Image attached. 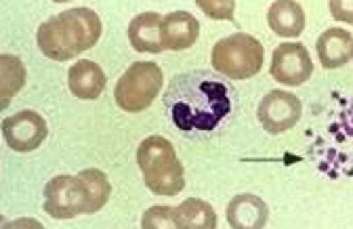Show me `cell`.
<instances>
[{
  "label": "cell",
  "mask_w": 353,
  "mask_h": 229,
  "mask_svg": "<svg viewBox=\"0 0 353 229\" xmlns=\"http://www.w3.org/2000/svg\"><path fill=\"white\" fill-rule=\"evenodd\" d=\"M170 122L188 135L225 128L238 110V90L210 70H192L174 76L162 95Z\"/></svg>",
  "instance_id": "obj_1"
},
{
  "label": "cell",
  "mask_w": 353,
  "mask_h": 229,
  "mask_svg": "<svg viewBox=\"0 0 353 229\" xmlns=\"http://www.w3.org/2000/svg\"><path fill=\"white\" fill-rule=\"evenodd\" d=\"M103 26L93 9L78 7L61 11L38 28V47L53 61H68L93 49L101 38Z\"/></svg>",
  "instance_id": "obj_2"
},
{
  "label": "cell",
  "mask_w": 353,
  "mask_h": 229,
  "mask_svg": "<svg viewBox=\"0 0 353 229\" xmlns=\"http://www.w3.org/2000/svg\"><path fill=\"white\" fill-rule=\"evenodd\" d=\"M137 164L152 194L176 196L185 190V168L164 137L152 135L141 141L137 148Z\"/></svg>",
  "instance_id": "obj_3"
},
{
  "label": "cell",
  "mask_w": 353,
  "mask_h": 229,
  "mask_svg": "<svg viewBox=\"0 0 353 229\" xmlns=\"http://www.w3.org/2000/svg\"><path fill=\"white\" fill-rule=\"evenodd\" d=\"M263 44L250 34H234L219 40L210 53V63L216 74L230 80H248L256 76L263 68Z\"/></svg>",
  "instance_id": "obj_4"
},
{
  "label": "cell",
  "mask_w": 353,
  "mask_h": 229,
  "mask_svg": "<svg viewBox=\"0 0 353 229\" xmlns=\"http://www.w3.org/2000/svg\"><path fill=\"white\" fill-rule=\"evenodd\" d=\"M162 84V70L154 61H135L118 78L114 99L122 112L139 114L154 103V99L160 95Z\"/></svg>",
  "instance_id": "obj_5"
},
{
  "label": "cell",
  "mask_w": 353,
  "mask_h": 229,
  "mask_svg": "<svg viewBox=\"0 0 353 229\" xmlns=\"http://www.w3.org/2000/svg\"><path fill=\"white\" fill-rule=\"evenodd\" d=\"M88 194L80 177L57 175L44 186V212L53 219L68 221L86 215Z\"/></svg>",
  "instance_id": "obj_6"
},
{
  "label": "cell",
  "mask_w": 353,
  "mask_h": 229,
  "mask_svg": "<svg viewBox=\"0 0 353 229\" xmlns=\"http://www.w3.org/2000/svg\"><path fill=\"white\" fill-rule=\"evenodd\" d=\"M303 103L296 95L288 93V90H270L256 108V116L261 126L270 135H282L301 120Z\"/></svg>",
  "instance_id": "obj_7"
},
{
  "label": "cell",
  "mask_w": 353,
  "mask_h": 229,
  "mask_svg": "<svg viewBox=\"0 0 353 229\" xmlns=\"http://www.w3.org/2000/svg\"><path fill=\"white\" fill-rule=\"evenodd\" d=\"M3 137L13 152L28 154L38 150L47 139L49 126L38 112L23 110L3 120Z\"/></svg>",
  "instance_id": "obj_8"
},
{
  "label": "cell",
  "mask_w": 353,
  "mask_h": 229,
  "mask_svg": "<svg viewBox=\"0 0 353 229\" xmlns=\"http://www.w3.org/2000/svg\"><path fill=\"white\" fill-rule=\"evenodd\" d=\"M272 78L286 86H301L314 74V61L301 42H284L274 51L272 57Z\"/></svg>",
  "instance_id": "obj_9"
},
{
  "label": "cell",
  "mask_w": 353,
  "mask_h": 229,
  "mask_svg": "<svg viewBox=\"0 0 353 229\" xmlns=\"http://www.w3.org/2000/svg\"><path fill=\"white\" fill-rule=\"evenodd\" d=\"M270 221V206L254 194L234 196L228 204V223L232 229H265Z\"/></svg>",
  "instance_id": "obj_10"
},
{
  "label": "cell",
  "mask_w": 353,
  "mask_h": 229,
  "mask_svg": "<svg viewBox=\"0 0 353 229\" xmlns=\"http://www.w3.org/2000/svg\"><path fill=\"white\" fill-rule=\"evenodd\" d=\"M200 36L198 19L188 11H172L162 21V44L170 51H185Z\"/></svg>",
  "instance_id": "obj_11"
},
{
  "label": "cell",
  "mask_w": 353,
  "mask_h": 229,
  "mask_svg": "<svg viewBox=\"0 0 353 229\" xmlns=\"http://www.w3.org/2000/svg\"><path fill=\"white\" fill-rule=\"evenodd\" d=\"M162 21L160 13H141L128 23L130 47L137 53H162L166 51L162 44Z\"/></svg>",
  "instance_id": "obj_12"
},
{
  "label": "cell",
  "mask_w": 353,
  "mask_h": 229,
  "mask_svg": "<svg viewBox=\"0 0 353 229\" xmlns=\"http://www.w3.org/2000/svg\"><path fill=\"white\" fill-rule=\"evenodd\" d=\"M108 78L95 61H76L68 72V86L78 99H97L105 90Z\"/></svg>",
  "instance_id": "obj_13"
},
{
  "label": "cell",
  "mask_w": 353,
  "mask_h": 229,
  "mask_svg": "<svg viewBox=\"0 0 353 229\" xmlns=\"http://www.w3.org/2000/svg\"><path fill=\"white\" fill-rule=\"evenodd\" d=\"M316 51H318V59L322 68L326 70L343 68L351 59L353 36L343 28H328L326 32L320 34L316 42Z\"/></svg>",
  "instance_id": "obj_14"
},
{
  "label": "cell",
  "mask_w": 353,
  "mask_h": 229,
  "mask_svg": "<svg viewBox=\"0 0 353 229\" xmlns=\"http://www.w3.org/2000/svg\"><path fill=\"white\" fill-rule=\"evenodd\" d=\"M270 28L284 38H296L305 28V11L294 0H278L268 11Z\"/></svg>",
  "instance_id": "obj_15"
},
{
  "label": "cell",
  "mask_w": 353,
  "mask_h": 229,
  "mask_svg": "<svg viewBox=\"0 0 353 229\" xmlns=\"http://www.w3.org/2000/svg\"><path fill=\"white\" fill-rule=\"evenodd\" d=\"M174 221L179 229H216L214 208L200 198H188L176 206Z\"/></svg>",
  "instance_id": "obj_16"
},
{
  "label": "cell",
  "mask_w": 353,
  "mask_h": 229,
  "mask_svg": "<svg viewBox=\"0 0 353 229\" xmlns=\"http://www.w3.org/2000/svg\"><path fill=\"white\" fill-rule=\"evenodd\" d=\"M86 188L88 194V206H86V215H93L97 210H101L112 194V186L108 181V175L97 170V168H86L78 175Z\"/></svg>",
  "instance_id": "obj_17"
},
{
  "label": "cell",
  "mask_w": 353,
  "mask_h": 229,
  "mask_svg": "<svg viewBox=\"0 0 353 229\" xmlns=\"http://www.w3.org/2000/svg\"><path fill=\"white\" fill-rule=\"evenodd\" d=\"M26 84V68L13 55H0V95H3V108L9 106L11 97L21 90Z\"/></svg>",
  "instance_id": "obj_18"
},
{
  "label": "cell",
  "mask_w": 353,
  "mask_h": 229,
  "mask_svg": "<svg viewBox=\"0 0 353 229\" xmlns=\"http://www.w3.org/2000/svg\"><path fill=\"white\" fill-rule=\"evenodd\" d=\"M141 229H179L174 221V208L164 204L148 208L141 219Z\"/></svg>",
  "instance_id": "obj_19"
},
{
  "label": "cell",
  "mask_w": 353,
  "mask_h": 229,
  "mask_svg": "<svg viewBox=\"0 0 353 229\" xmlns=\"http://www.w3.org/2000/svg\"><path fill=\"white\" fill-rule=\"evenodd\" d=\"M328 9L336 21L353 23V0H332V3L328 5Z\"/></svg>",
  "instance_id": "obj_20"
},
{
  "label": "cell",
  "mask_w": 353,
  "mask_h": 229,
  "mask_svg": "<svg viewBox=\"0 0 353 229\" xmlns=\"http://www.w3.org/2000/svg\"><path fill=\"white\" fill-rule=\"evenodd\" d=\"M198 7L200 9H204L210 17H216V19H232V15H234V3H198Z\"/></svg>",
  "instance_id": "obj_21"
},
{
  "label": "cell",
  "mask_w": 353,
  "mask_h": 229,
  "mask_svg": "<svg viewBox=\"0 0 353 229\" xmlns=\"http://www.w3.org/2000/svg\"><path fill=\"white\" fill-rule=\"evenodd\" d=\"M3 229H47L40 221L36 219H30V217H21V219H15V221H5L3 223Z\"/></svg>",
  "instance_id": "obj_22"
},
{
  "label": "cell",
  "mask_w": 353,
  "mask_h": 229,
  "mask_svg": "<svg viewBox=\"0 0 353 229\" xmlns=\"http://www.w3.org/2000/svg\"><path fill=\"white\" fill-rule=\"evenodd\" d=\"M351 59H353V51H351Z\"/></svg>",
  "instance_id": "obj_23"
}]
</instances>
